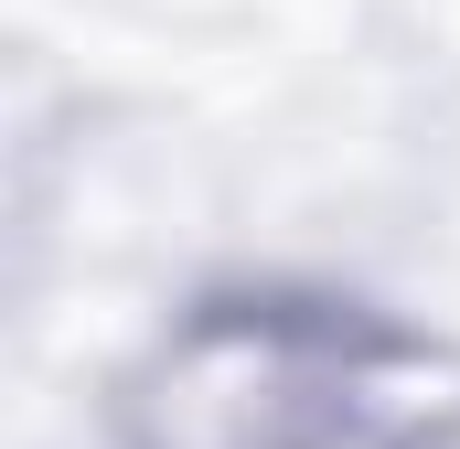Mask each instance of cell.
<instances>
[{
	"label": "cell",
	"mask_w": 460,
	"mask_h": 449,
	"mask_svg": "<svg viewBox=\"0 0 460 449\" xmlns=\"http://www.w3.org/2000/svg\"><path fill=\"white\" fill-rule=\"evenodd\" d=\"M460 364L385 321L226 300L139 385V449H450Z\"/></svg>",
	"instance_id": "obj_1"
}]
</instances>
